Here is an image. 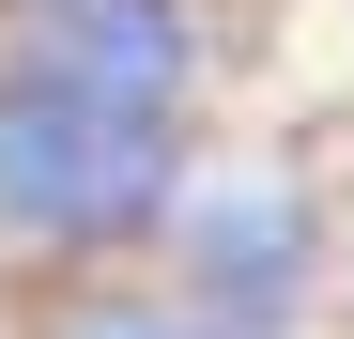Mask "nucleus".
<instances>
[{
  "label": "nucleus",
  "instance_id": "obj_3",
  "mask_svg": "<svg viewBox=\"0 0 354 339\" xmlns=\"http://www.w3.org/2000/svg\"><path fill=\"white\" fill-rule=\"evenodd\" d=\"M16 62L77 77L108 108H169V124H185V93H201V0H16Z\"/></svg>",
  "mask_w": 354,
  "mask_h": 339
},
{
  "label": "nucleus",
  "instance_id": "obj_2",
  "mask_svg": "<svg viewBox=\"0 0 354 339\" xmlns=\"http://www.w3.org/2000/svg\"><path fill=\"white\" fill-rule=\"evenodd\" d=\"M169 262H185V309L277 339L292 309H308V277H324L308 185H277V170H185V201H169Z\"/></svg>",
  "mask_w": 354,
  "mask_h": 339
},
{
  "label": "nucleus",
  "instance_id": "obj_1",
  "mask_svg": "<svg viewBox=\"0 0 354 339\" xmlns=\"http://www.w3.org/2000/svg\"><path fill=\"white\" fill-rule=\"evenodd\" d=\"M169 201H185V124L169 108H108L77 77L0 62V232L16 247L93 262V247L169 232Z\"/></svg>",
  "mask_w": 354,
  "mask_h": 339
},
{
  "label": "nucleus",
  "instance_id": "obj_4",
  "mask_svg": "<svg viewBox=\"0 0 354 339\" xmlns=\"http://www.w3.org/2000/svg\"><path fill=\"white\" fill-rule=\"evenodd\" d=\"M62 339H262V324H216V309H154V293H77Z\"/></svg>",
  "mask_w": 354,
  "mask_h": 339
}]
</instances>
